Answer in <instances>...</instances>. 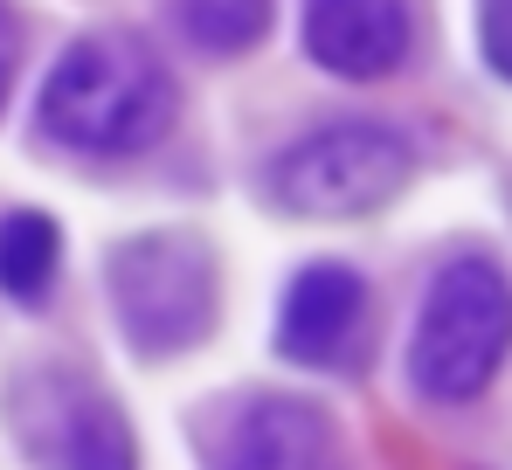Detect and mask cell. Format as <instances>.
Masks as SVG:
<instances>
[{
    "instance_id": "6da1fadb",
    "label": "cell",
    "mask_w": 512,
    "mask_h": 470,
    "mask_svg": "<svg viewBox=\"0 0 512 470\" xmlns=\"http://www.w3.org/2000/svg\"><path fill=\"white\" fill-rule=\"evenodd\" d=\"M35 125H42V139H56L70 153H146L173 125V77L153 49H139L125 35H90L56 56Z\"/></svg>"
},
{
    "instance_id": "7a4b0ae2",
    "label": "cell",
    "mask_w": 512,
    "mask_h": 470,
    "mask_svg": "<svg viewBox=\"0 0 512 470\" xmlns=\"http://www.w3.org/2000/svg\"><path fill=\"white\" fill-rule=\"evenodd\" d=\"M512 353V284L499 263L457 256L429 277L409 339V381L423 401H478Z\"/></svg>"
},
{
    "instance_id": "3957f363",
    "label": "cell",
    "mask_w": 512,
    "mask_h": 470,
    "mask_svg": "<svg viewBox=\"0 0 512 470\" xmlns=\"http://www.w3.org/2000/svg\"><path fill=\"white\" fill-rule=\"evenodd\" d=\"M416 173V153L395 125L374 118H340L284 146L270 166V201L298 222H360L381 215Z\"/></svg>"
},
{
    "instance_id": "277c9868",
    "label": "cell",
    "mask_w": 512,
    "mask_h": 470,
    "mask_svg": "<svg viewBox=\"0 0 512 470\" xmlns=\"http://www.w3.org/2000/svg\"><path fill=\"white\" fill-rule=\"evenodd\" d=\"M111 312L132 353L173 360L215 325V256L187 229H153L111 249Z\"/></svg>"
},
{
    "instance_id": "5b68a950",
    "label": "cell",
    "mask_w": 512,
    "mask_h": 470,
    "mask_svg": "<svg viewBox=\"0 0 512 470\" xmlns=\"http://www.w3.org/2000/svg\"><path fill=\"white\" fill-rule=\"evenodd\" d=\"M277 353L319 374H353L367 353V284L353 263H305L277 305Z\"/></svg>"
},
{
    "instance_id": "8992f818",
    "label": "cell",
    "mask_w": 512,
    "mask_h": 470,
    "mask_svg": "<svg viewBox=\"0 0 512 470\" xmlns=\"http://www.w3.org/2000/svg\"><path fill=\"white\" fill-rule=\"evenodd\" d=\"M333 415L305 394H250L229 408L208 470H326Z\"/></svg>"
},
{
    "instance_id": "52a82bcc",
    "label": "cell",
    "mask_w": 512,
    "mask_h": 470,
    "mask_svg": "<svg viewBox=\"0 0 512 470\" xmlns=\"http://www.w3.org/2000/svg\"><path fill=\"white\" fill-rule=\"evenodd\" d=\"M416 21L402 0H305V56L333 77L374 83L409 63Z\"/></svg>"
},
{
    "instance_id": "ba28073f",
    "label": "cell",
    "mask_w": 512,
    "mask_h": 470,
    "mask_svg": "<svg viewBox=\"0 0 512 470\" xmlns=\"http://www.w3.org/2000/svg\"><path fill=\"white\" fill-rule=\"evenodd\" d=\"M42 443H49L56 470H139V443H132L125 408L84 381L56 388L49 415H42Z\"/></svg>"
},
{
    "instance_id": "9c48e42d",
    "label": "cell",
    "mask_w": 512,
    "mask_h": 470,
    "mask_svg": "<svg viewBox=\"0 0 512 470\" xmlns=\"http://www.w3.org/2000/svg\"><path fill=\"white\" fill-rule=\"evenodd\" d=\"M56 270H63V235H56V222L42 208L0 215V298L42 305L56 291Z\"/></svg>"
},
{
    "instance_id": "30bf717a",
    "label": "cell",
    "mask_w": 512,
    "mask_h": 470,
    "mask_svg": "<svg viewBox=\"0 0 512 470\" xmlns=\"http://www.w3.org/2000/svg\"><path fill=\"white\" fill-rule=\"evenodd\" d=\"M270 7H277V0H180V28H187L201 49H215V56H243V49L263 42Z\"/></svg>"
},
{
    "instance_id": "8fae6325",
    "label": "cell",
    "mask_w": 512,
    "mask_h": 470,
    "mask_svg": "<svg viewBox=\"0 0 512 470\" xmlns=\"http://www.w3.org/2000/svg\"><path fill=\"white\" fill-rule=\"evenodd\" d=\"M478 35H485V63L512 83V0H478Z\"/></svg>"
},
{
    "instance_id": "7c38bea8",
    "label": "cell",
    "mask_w": 512,
    "mask_h": 470,
    "mask_svg": "<svg viewBox=\"0 0 512 470\" xmlns=\"http://www.w3.org/2000/svg\"><path fill=\"white\" fill-rule=\"evenodd\" d=\"M14 70H21V21H14V7L0 0V104H7V90H14Z\"/></svg>"
}]
</instances>
